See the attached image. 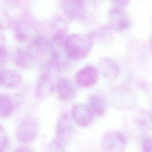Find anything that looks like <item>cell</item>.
<instances>
[{
    "label": "cell",
    "mask_w": 152,
    "mask_h": 152,
    "mask_svg": "<svg viewBox=\"0 0 152 152\" xmlns=\"http://www.w3.org/2000/svg\"><path fill=\"white\" fill-rule=\"evenodd\" d=\"M93 41L90 36L72 34L66 37L64 50L66 58L72 61H81L91 52Z\"/></svg>",
    "instance_id": "6da1fadb"
},
{
    "label": "cell",
    "mask_w": 152,
    "mask_h": 152,
    "mask_svg": "<svg viewBox=\"0 0 152 152\" xmlns=\"http://www.w3.org/2000/svg\"><path fill=\"white\" fill-rule=\"evenodd\" d=\"M110 102L112 106L118 110H128L134 109L137 103V96L130 87L118 86L110 92Z\"/></svg>",
    "instance_id": "7a4b0ae2"
},
{
    "label": "cell",
    "mask_w": 152,
    "mask_h": 152,
    "mask_svg": "<svg viewBox=\"0 0 152 152\" xmlns=\"http://www.w3.org/2000/svg\"><path fill=\"white\" fill-rule=\"evenodd\" d=\"M39 126L37 121L33 116H26L18 123L16 129L17 140L23 143H30L38 136Z\"/></svg>",
    "instance_id": "3957f363"
},
{
    "label": "cell",
    "mask_w": 152,
    "mask_h": 152,
    "mask_svg": "<svg viewBox=\"0 0 152 152\" xmlns=\"http://www.w3.org/2000/svg\"><path fill=\"white\" fill-rule=\"evenodd\" d=\"M101 146L104 152H125L126 139L119 131H109L103 135Z\"/></svg>",
    "instance_id": "277c9868"
},
{
    "label": "cell",
    "mask_w": 152,
    "mask_h": 152,
    "mask_svg": "<svg viewBox=\"0 0 152 152\" xmlns=\"http://www.w3.org/2000/svg\"><path fill=\"white\" fill-rule=\"evenodd\" d=\"M109 26L112 30L124 31L131 26V18L122 8H112L108 13Z\"/></svg>",
    "instance_id": "5b68a950"
},
{
    "label": "cell",
    "mask_w": 152,
    "mask_h": 152,
    "mask_svg": "<svg viewBox=\"0 0 152 152\" xmlns=\"http://www.w3.org/2000/svg\"><path fill=\"white\" fill-rule=\"evenodd\" d=\"M74 132V126L70 118L67 115H62L56 122V139L64 145L66 144L71 141Z\"/></svg>",
    "instance_id": "8992f818"
},
{
    "label": "cell",
    "mask_w": 152,
    "mask_h": 152,
    "mask_svg": "<svg viewBox=\"0 0 152 152\" xmlns=\"http://www.w3.org/2000/svg\"><path fill=\"white\" fill-rule=\"evenodd\" d=\"M98 70L92 65H87L79 70L75 77L77 84L83 88L89 87L95 84L98 81Z\"/></svg>",
    "instance_id": "52a82bcc"
},
{
    "label": "cell",
    "mask_w": 152,
    "mask_h": 152,
    "mask_svg": "<svg viewBox=\"0 0 152 152\" xmlns=\"http://www.w3.org/2000/svg\"><path fill=\"white\" fill-rule=\"evenodd\" d=\"M71 115L74 121L82 127L89 126L92 124L94 116L87 105L80 103L72 106Z\"/></svg>",
    "instance_id": "ba28073f"
},
{
    "label": "cell",
    "mask_w": 152,
    "mask_h": 152,
    "mask_svg": "<svg viewBox=\"0 0 152 152\" xmlns=\"http://www.w3.org/2000/svg\"><path fill=\"white\" fill-rule=\"evenodd\" d=\"M62 7L65 14L71 18L80 20L86 16V0H65Z\"/></svg>",
    "instance_id": "9c48e42d"
},
{
    "label": "cell",
    "mask_w": 152,
    "mask_h": 152,
    "mask_svg": "<svg viewBox=\"0 0 152 152\" xmlns=\"http://www.w3.org/2000/svg\"><path fill=\"white\" fill-rule=\"evenodd\" d=\"M54 84L50 76L47 74H42L39 77L35 88V97L39 101H43L48 99L54 90Z\"/></svg>",
    "instance_id": "30bf717a"
},
{
    "label": "cell",
    "mask_w": 152,
    "mask_h": 152,
    "mask_svg": "<svg viewBox=\"0 0 152 152\" xmlns=\"http://www.w3.org/2000/svg\"><path fill=\"white\" fill-rule=\"evenodd\" d=\"M98 65L101 74L107 80L116 79L120 74L118 64L112 58H103L100 59Z\"/></svg>",
    "instance_id": "8fae6325"
},
{
    "label": "cell",
    "mask_w": 152,
    "mask_h": 152,
    "mask_svg": "<svg viewBox=\"0 0 152 152\" xmlns=\"http://www.w3.org/2000/svg\"><path fill=\"white\" fill-rule=\"evenodd\" d=\"M20 74L11 69H4L0 71V84L10 89L18 88L21 83Z\"/></svg>",
    "instance_id": "7c38bea8"
},
{
    "label": "cell",
    "mask_w": 152,
    "mask_h": 152,
    "mask_svg": "<svg viewBox=\"0 0 152 152\" xmlns=\"http://www.w3.org/2000/svg\"><path fill=\"white\" fill-rule=\"evenodd\" d=\"M30 54L33 59L34 57L42 59L48 55L51 56L50 42H49L44 37H36L32 42Z\"/></svg>",
    "instance_id": "4fadbf2b"
},
{
    "label": "cell",
    "mask_w": 152,
    "mask_h": 152,
    "mask_svg": "<svg viewBox=\"0 0 152 152\" xmlns=\"http://www.w3.org/2000/svg\"><path fill=\"white\" fill-rule=\"evenodd\" d=\"M56 90L59 97L64 101L71 100L76 94L74 86L65 78H61L57 81Z\"/></svg>",
    "instance_id": "5bb4252c"
},
{
    "label": "cell",
    "mask_w": 152,
    "mask_h": 152,
    "mask_svg": "<svg viewBox=\"0 0 152 152\" xmlns=\"http://www.w3.org/2000/svg\"><path fill=\"white\" fill-rule=\"evenodd\" d=\"M134 122L136 127L142 132H148L152 129V115L145 110L141 109L137 112Z\"/></svg>",
    "instance_id": "9a60e30c"
},
{
    "label": "cell",
    "mask_w": 152,
    "mask_h": 152,
    "mask_svg": "<svg viewBox=\"0 0 152 152\" xmlns=\"http://www.w3.org/2000/svg\"><path fill=\"white\" fill-rule=\"evenodd\" d=\"M93 41L100 43L102 45L110 44L113 40V33L112 28L109 26L103 25L99 27L92 36H90Z\"/></svg>",
    "instance_id": "2e32d148"
},
{
    "label": "cell",
    "mask_w": 152,
    "mask_h": 152,
    "mask_svg": "<svg viewBox=\"0 0 152 152\" xmlns=\"http://www.w3.org/2000/svg\"><path fill=\"white\" fill-rule=\"evenodd\" d=\"M87 106L94 115L101 116L106 110V102L104 98L99 94H94L90 96Z\"/></svg>",
    "instance_id": "e0dca14e"
},
{
    "label": "cell",
    "mask_w": 152,
    "mask_h": 152,
    "mask_svg": "<svg viewBox=\"0 0 152 152\" xmlns=\"http://www.w3.org/2000/svg\"><path fill=\"white\" fill-rule=\"evenodd\" d=\"M15 107L13 98L11 96L0 94V118L3 119L10 116Z\"/></svg>",
    "instance_id": "ac0fdd59"
},
{
    "label": "cell",
    "mask_w": 152,
    "mask_h": 152,
    "mask_svg": "<svg viewBox=\"0 0 152 152\" xmlns=\"http://www.w3.org/2000/svg\"><path fill=\"white\" fill-rule=\"evenodd\" d=\"M33 59L30 53L22 49H18L14 54V62L23 69L28 68L31 65Z\"/></svg>",
    "instance_id": "d6986e66"
},
{
    "label": "cell",
    "mask_w": 152,
    "mask_h": 152,
    "mask_svg": "<svg viewBox=\"0 0 152 152\" xmlns=\"http://www.w3.org/2000/svg\"><path fill=\"white\" fill-rule=\"evenodd\" d=\"M44 152H66V150L63 144L57 139H53L47 144Z\"/></svg>",
    "instance_id": "ffe728a7"
},
{
    "label": "cell",
    "mask_w": 152,
    "mask_h": 152,
    "mask_svg": "<svg viewBox=\"0 0 152 152\" xmlns=\"http://www.w3.org/2000/svg\"><path fill=\"white\" fill-rule=\"evenodd\" d=\"M8 142L7 133L2 125L0 124V148L5 149Z\"/></svg>",
    "instance_id": "44dd1931"
},
{
    "label": "cell",
    "mask_w": 152,
    "mask_h": 152,
    "mask_svg": "<svg viewBox=\"0 0 152 152\" xmlns=\"http://www.w3.org/2000/svg\"><path fill=\"white\" fill-rule=\"evenodd\" d=\"M141 147L142 152H152V137H144L142 140Z\"/></svg>",
    "instance_id": "7402d4cb"
},
{
    "label": "cell",
    "mask_w": 152,
    "mask_h": 152,
    "mask_svg": "<svg viewBox=\"0 0 152 152\" xmlns=\"http://www.w3.org/2000/svg\"><path fill=\"white\" fill-rule=\"evenodd\" d=\"M8 58V53L7 49L2 46H0V65L7 63Z\"/></svg>",
    "instance_id": "603a6c76"
},
{
    "label": "cell",
    "mask_w": 152,
    "mask_h": 152,
    "mask_svg": "<svg viewBox=\"0 0 152 152\" xmlns=\"http://www.w3.org/2000/svg\"><path fill=\"white\" fill-rule=\"evenodd\" d=\"M2 4L8 8H14L20 3V0H0Z\"/></svg>",
    "instance_id": "cb8c5ba5"
},
{
    "label": "cell",
    "mask_w": 152,
    "mask_h": 152,
    "mask_svg": "<svg viewBox=\"0 0 152 152\" xmlns=\"http://www.w3.org/2000/svg\"><path fill=\"white\" fill-rule=\"evenodd\" d=\"M110 1L115 6V7H119V8H123L124 7L126 6L129 2V0H110Z\"/></svg>",
    "instance_id": "d4e9b609"
},
{
    "label": "cell",
    "mask_w": 152,
    "mask_h": 152,
    "mask_svg": "<svg viewBox=\"0 0 152 152\" xmlns=\"http://www.w3.org/2000/svg\"><path fill=\"white\" fill-rule=\"evenodd\" d=\"M142 89L152 100V84L145 83L142 86Z\"/></svg>",
    "instance_id": "484cf974"
},
{
    "label": "cell",
    "mask_w": 152,
    "mask_h": 152,
    "mask_svg": "<svg viewBox=\"0 0 152 152\" xmlns=\"http://www.w3.org/2000/svg\"><path fill=\"white\" fill-rule=\"evenodd\" d=\"M14 152H34L32 149L26 146H21L16 148Z\"/></svg>",
    "instance_id": "4316f807"
},
{
    "label": "cell",
    "mask_w": 152,
    "mask_h": 152,
    "mask_svg": "<svg viewBox=\"0 0 152 152\" xmlns=\"http://www.w3.org/2000/svg\"><path fill=\"white\" fill-rule=\"evenodd\" d=\"M0 152H4V149L0 148Z\"/></svg>",
    "instance_id": "83f0119b"
},
{
    "label": "cell",
    "mask_w": 152,
    "mask_h": 152,
    "mask_svg": "<svg viewBox=\"0 0 152 152\" xmlns=\"http://www.w3.org/2000/svg\"><path fill=\"white\" fill-rule=\"evenodd\" d=\"M151 46H152V38H151Z\"/></svg>",
    "instance_id": "f1b7e54d"
}]
</instances>
